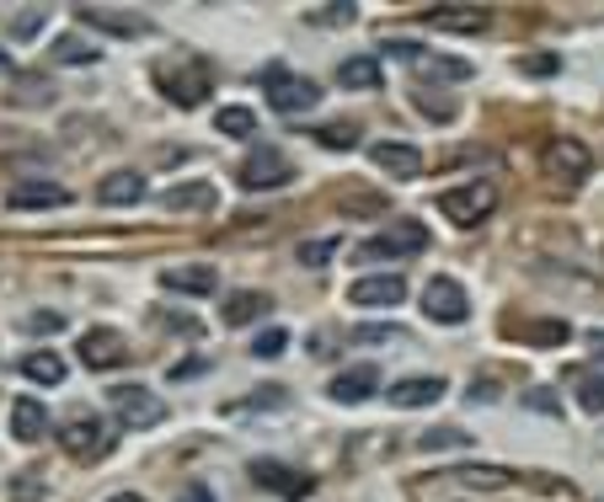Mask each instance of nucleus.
I'll return each instance as SVG.
<instances>
[{
  "label": "nucleus",
  "mask_w": 604,
  "mask_h": 502,
  "mask_svg": "<svg viewBox=\"0 0 604 502\" xmlns=\"http://www.w3.org/2000/svg\"><path fill=\"white\" fill-rule=\"evenodd\" d=\"M295 177V166H289V155L278 145H257L252 155L242 161V187H284V182Z\"/></svg>",
  "instance_id": "8"
},
{
  "label": "nucleus",
  "mask_w": 604,
  "mask_h": 502,
  "mask_svg": "<svg viewBox=\"0 0 604 502\" xmlns=\"http://www.w3.org/2000/svg\"><path fill=\"white\" fill-rule=\"evenodd\" d=\"M588 348H594V354H604V331H594V337H588Z\"/></svg>",
  "instance_id": "47"
},
{
  "label": "nucleus",
  "mask_w": 604,
  "mask_h": 502,
  "mask_svg": "<svg viewBox=\"0 0 604 502\" xmlns=\"http://www.w3.org/2000/svg\"><path fill=\"white\" fill-rule=\"evenodd\" d=\"M252 481H257V486H273L284 502H305V498H310V486H316L310 475L289 471L284 460H252Z\"/></svg>",
  "instance_id": "11"
},
{
  "label": "nucleus",
  "mask_w": 604,
  "mask_h": 502,
  "mask_svg": "<svg viewBox=\"0 0 604 502\" xmlns=\"http://www.w3.org/2000/svg\"><path fill=\"white\" fill-rule=\"evenodd\" d=\"M268 310H273V299L263 295V289H242V295L225 299V310H219V316H225V326H252L257 316H268Z\"/></svg>",
  "instance_id": "26"
},
{
  "label": "nucleus",
  "mask_w": 604,
  "mask_h": 502,
  "mask_svg": "<svg viewBox=\"0 0 604 502\" xmlns=\"http://www.w3.org/2000/svg\"><path fill=\"white\" fill-rule=\"evenodd\" d=\"M0 70H6V54H0Z\"/></svg>",
  "instance_id": "48"
},
{
  "label": "nucleus",
  "mask_w": 604,
  "mask_h": 502,
  "mask_svg": "<svg viewBox=\"0 0 604 502\" xmlns=\"http://www.w3.org/2000/svg\"><path fill=\"white\" fill-rule=\"evenodd\" d=\"M428 70H433V75H444V81H465V75H471V64L450 60V54H428Z\"/></svg>",
  "instance_id": "34"
},
{
  "label": "nucleus",
  "mask_w": 604,
  "mask_h": 502,
  "mask_svg": "<svg viewBox=\"0 0 604 502\" xmlns=\"http://www.w3.org/2000/svg\"><path fill=\"white\" fill-rule=\"evenodd\" d=\"M284 348H289V331H278V326H273V331H263V337L252 342V354H257V358H278Z\"/></svg>",
  "instance_id": "35"
},
{
  "label": "nucleus",
  "mask_w": 604,
  "mask_h": 502,
  "mask_svg": "<svg viewBox=\"0 0 604 502\" xmlns=\"http://www.w3.org/2000/svg\"><path fill=\"white\" fill-rule=\"evenodd\" d=\"M369 161H375L386 177H418V172H423V150L407 145V140H380V145H369Z\"/></svg>",
  "instance_id": "13"
},
{
  "label": "nucleus",
  "mask_w": 604,
  "mask_h": 502,
  "mask_svg": "<svg viewBox=\"0 0 604 502\" xmlns=\"http://www.w3.org/2000/svg\"><path fill=\"white\" fill-rule=\"evenodd\" d=\"M28 331H38V337H54V331H64V316H54V310H38V316H28Z\"/></svg>",
  "instance_id": "37"
},
{
  "label": "nucleus",
  "mask_w": 604,
  "mask_h": 502,
  "mask_svg": "<svg viewBox=\"0 0 604 502\" xmlns=\"http://www.w3.org/2000/svg\"><path fill=\"white\" fill-rule=\"evenodd\" d=\"M310 140H316V145H327V150H354V145H359V123H354V119L321 123V129H310Z\"/></svg>",
  "instance_id": "30"
},
{
  "label": "nucleus",
  "mask_w": 604,
  "mask_h": 502,
  "mask_svg": "<svg viewBox=\"0 0 604 502\" xmlns=\"http://www.w3.org/2000/svg\"><path fill=\"white\" fill-rule=\"evenodd\" d=\"M423 449H460V443H471L465 439V433H460V428H433V433H423Z\"/></svg>",
  "instance_id": "36"
},
{
  "label": "nucleus",
  "mask_w": 604,
  "mask_h": 502,
  "mask_svg": "<svg viewBox=\"0 0 604 502\" xmlns=\"http://www.w3.org/2000/svg\"><path fill=\"white\" fill-rule=\"evenodd\" d=\"M577 401H583L588 412H604V369H594V375H577Z\"/></svg>",
  "instance_id": "33"
},
{
  "label": "nucleus",
  "mask_w": 604,
  "mask_h": 502,
  "mask_svg": "<svg viewBox=\"0 0 604 502\" xmlns=\"http://www.w3.org/2000/svg\"><path fill=\"white\" fill-rule=\"evenodd\" d=\"M375 390H380V369H375V363H354V369H342V375H337L327 396L342 401V407H354V401H369Z\"/></svg>",
  "instance_id": "15"
},
{
  "label": "nucleus",
  "mask_w": 604,
  "mask_h": 502,
  "mask_svg": "<svg viewBox=\"0 0 604 502\" xmlns=\"http://www.w3.org/2000/svg\"><path fill=\"white\" fill-rule=\"evenodd\" d=\"M43 433H49V412H43V401H11V439L38 443Z\"/></svg>",
  "instance_id": "24"
},
{
  "label": "nucleus",
  "mask_w": 604,
  "mask_h": 502,
  "mask_svg": "<svg viewBox=\"0 0 604 502\" xmlns=\"http://www.w3.org/2000/svg\"><path fill=\"white\" fill-rule=\"evenodd\" d=\"M38 28H43V11H38V6H28V11H17V22H11V32H17V38H32Z\"/></svg>",
  "instance_id": "39"
},
{
  "label": "nucleus",
  "mask_w": 604,
  "mask_h": 502,
  "mask_svg": "<svg viewBox=\"0 0 604 502\" xmlns=\"http://www.w3.org/2000/svg\"><path fill=\"white\" fill-rule=\"evenodd\" d=\"M22 375H28L32 385H64V358L49 354V348H43V354H28L22 358Z\"/></svg>",
  "instance_id": "28"
},
{
  "label": "nucleus",
  "mask_w": 604,
  "mask_h": 502,
  "mask_svg": "<svg viewBox=\"0 0 604 502\" xmlns=\"http://www.w3.org/2000/svg\"><path fill=\"white\" fill-rule=\"evenodd\" d=\"M386 54H396V60H428L423 43H407V38H386Z\"/></svg>",
  "instance_id": "38"
},
{
  "label": "nucleus",
  "mask_w": 604,
  "mask_h": 502,
  "mask_svg": "<svg viewBox=\"0 0 604 502\" xmlns=\"http://www.w3.org/2000/svg\"><path fill=\"white\" fill-rule=\"evenodd\" d=\"M214 204H219L214 182H177V187L161 193V208H166V214H198V208H214Z\"/></svg>",
  "instance_id": "19"
},
{
  "label": "nucleus",
  "mask_w": 604,
  "mask_h": 502,
  "mask_svg": "<svg viewBox=\"0 0 604 502\" xmlns=\"http://www.w3.org/2000/svg\"><path fill=\"white\" fill-rule=\"evenodd\" d=\"M354 337H359V342H391V337H401V331H396V326H359Z\"/></svg>",
  "instance_id": "42"
},
{
  "label": "nucleus",
  "mask_w": 604,
  "mask_h": 502,
  "mask_svg": "<svg viewBox=\"0 0 604 502\" xmlns=\"http://www.w3.org/2000/svg\"><path fill=\"white\" fill-rule=\"evenodd\" d=\"M214 284H219V273L204 267V263H187V267L161 273V289H172V295H214Z\"/></svg>",
  "instance_id": "21"
},
{
  "label": "nucleus",
  "mask_w": 604,
  "mask_h": 502,
  "mask_svg": "<svg viewBox=\"0 0 604 502\" xmlns=\"http://www.w3.org/2000/svg\"><path fill=\"white\" fill-rule=\"evenodd\" d=\"M75 198L70 187L60 182H22V187H11V208H64Z\"/></svg>",
  "instance_id": "22"
},
{
  "label": "nucleus",
  "mask_w": 604,
  "mask_h": 502,
  "mask_svg": "<svg viewBox=\"0 0 604 502\" xmlns=\"http://www.w3.org/2000/svg\"><path fill=\"white\" fill-rule=\"evenodd\" d=\"M305 17H310L316 28H348V22L359 17V6H348V0H342V6H316V11H305Z\"/></svg>",
  "instance_id": "32"
},
{
  "label": "nucleus",
  "mask_w": 604,
  "mask_h": 502,
  "mask_svg": "<svg viewBox=\"0 0 604 502\" xmlns=\"http://www.w3.org/2000/svg\"><path fill=\"white\" fill-rule=\"evenodd\" d=\"M524 70H530V75H556V70H562V60H556V54H530V60H524Z\"/></svg>",
  "instance_id": "40"
},
{
  "label": "nucleus",
  "mask_w": 604,
  "mask_h": 502,
  "mask_svg": "<svg viewBox=\"0 0 604 502\" xmlns=\"http://www.w3.org/2000/svg\"><path fill=\"white\" fill-rule=\"evenodd\" d=\"M60 64H96L102 60V49L96 43H86L81 32H64V38H54V49H49Z\"/></svg>",
  "instance_id": "27"
},
{
  "label": "nucleus",
  "mask_w": 604,
  "mask_h": 502,
  "mask_svg": "<svg viewBox=\"0 0 604 502\" xmlns=\"http://www.w3.org/2000/svg\"><path fill=\"white\" fill-rule=\"evenodd\" d=\"M342 252V236H321V240H305L300 246V263L305 267H327Z\"/></svg>",
  "instance_id": "31"
},
{
  "label": "nucleus",
  "mask_w": 604,
  "mask_h": 502,
  "mask_svg": "<svg viewBox=\"0 0 604 502\" xmlns=\"http://www.w3.org/2000/svg\"><path fill=\"white\" fill-rule=\"evenodd\" d=\"M423 22L428 28H444V32H482L487 6H428Z\"/></svg>",
  "instance_id": "20"
},
{
  "label": "nucleus",
  "mask_w": 604,
  "mask_h": 502,
  "mask_svg": "<svg viewBox=\"0 0 604 502\" xmlns=\"http://www.w3.org/2000/svg\"><path fill=\"white\" fill-rule=\"evenodd\" d=\"M214 129L231 134V140H252V134H257V113H252V107H219V113H214Z\"/></svg>",
  "instance_id": "29"
},
{
  "label": "nucleus",
  "mask_w": 604,
  "mask_h": 502,
  "mask_svg": "<svg viewBox=\"0 0 604 502\" xmlns=\"http://www.w3.org/2000/svg\"><path fill=\"white\" fill-rule=\"evenodd\" d=\"M257 86L263 96L273 102V113H284V119H295V113H310L316 102H321V86L310 81V75H295L284 60H273L257 70Z\"/></svg>",
  "instance_id": "1"
},
{
  "label": "nucleus",
  "mask_w": 604,
  "mask_h": 502,
  "mask_svg": "<svg viewBox=\"0 0 604 502\" xmlns=\"http://www.w3.org/2000/svg\"><path fill=\"white\" fill-rule=\"evenodd\" d=\"M60 443H64V454H75V460H102L108 454V428L91 412H81L60 428Z\"/></svg>",
  "instance_id": "10"
},
{
  "label": "nucleus",
  "mask_w": 604,
  "mask_h": 502,
  "mask_svg": "<svg viewBox=\"0 0 604 502\" xmlns=\"http://www.w3.org/2000/svg\"><path fill=\"white\" fill-rule=\"evenodd\" d=\"M96 198H102L108 208L140 204V198H145V177H140V172H108L102 187H96Z\"/></svg>",
  "instance_id": "23"
},
{
  "label": "nucleus",
  "mask_w": 604,
  "mask_h": 502,
  "mask_svg": "<svg viewBox=\"0 0 604 502\" xmlns=\"http://www.w3.org/2000/svg\"><path fill=\"white\" fill-rule=\"evenodd\" d=\"M386 81V70H380V60H369V54H354V60L337 64V86L342 91H375Z\"/></svg>",
  "instance_id": "25"
},
{
  "label": "nucleus",
  "mask_w": 604,
  "mask_h": 502,
  "mask_svg": "<svg viewBox=\"0 0 604 502\" xmlns=\"http://www.w3.org/2000/svg\"><path fill=\"white\" fill-rule=\"evenodd\" d=\"M433 481H460V486H477V492H503V486H514L519 475L509 465H454V471H439Z\"/></svg>",
  "instance_id": "16"
},
{
  "label": "nucleus",
  "mask_w": 604,
  "mask_h": 502,
  "mask_svg": "<svg viewBox=\"0 0 604 502\" xmlns=\"http://www.w3.org/2000/svg\"><path fill=\"white\" fill-rule=\"evenodd\" d=\"M530 412H545V417H556V396H551L545 385H535V390H530Z\"/></svg>",
  "instance_id": "41"
},
{
  "label": "nucleus",
  "mask_w": 604,
  "mask_h": 502,
  "mask_svg": "<svg viewBox=\"0 0 604 502\" xmlns=\"http://www.w3.org/2000/svg\"><path fill=\"white\" fill-rule=\"evenodd\" d=\"M503 337L509 342H535V348H562L573 337V326L556 321V316H545V321H503Z\"/></svg>",
  "instance_id": "14"
},
{
  "label": "nucleus",
  "mask_w": 604,
  "mask_h": 502,
  "mask_svg": "<svg viewBox=\"0 0 604 502\" xmlns=\"http://www.w3.org/2000/svg\"><path fill=\"white\" fill-rule=\"evenodd\" d=\"M439 396H444V380H439V375H412V380H396L391 390H386V401H391V407H407V412H412V407H433Z\"/></svg>",
  "instance_id": "18"
},
{
  "label": "nucleus",
  "mask_w": 604,
  "mask_h": 502,
  "mask_svg": "<svg viewBox=\"0 0 604 502\" xmlns=\"http://www.w3.org/2000/svg\"><path fill=\"white\" fill-rule=\"evenodd\" d=\"M252 401H257V407H284V385H263Z\"/></svg>",
  "instance_id": "43"
},
{
  "label": "nucleus",
  "mask_w": 604,
  "mask_h": 502,
  "mask_svg": "<svg viewBox=\"0 0 604 502\" xmlns=\"http://www.w3.org/2000/svg\"><path fill=\"white\" fill-rule=\"evenodd\" d=\"M492 208H498V187L487 177L460 182V187H444V193H439V214H444L450 225H460V230H477Z\"/></svg>",
  "instance_id": "2"
},
{
  "label": "nucleus",
  "mask_w": 604,
  "mask_h": 502,
  "mask_svg": "<svg viewBox=\"0 0 604 502\" xmlns=\"http://www.w3.org/2000/svg\"><path fill=\"white\" fill-rule=\"evenodd\" d=\"M75 354H81L86 369H119V363H129V342H123L113 326H91V331H81Z\"/></svg>",
  "instance_id": "9"
},
{
  "label": "nucleus",
  "mask_w": 604,
  "mask_h": 502,
  "mask_svg": "<svg viewBox=\"0 0 604 502\" xmlns=\"http://www.w3.org/2000/svg\"><path fill=\"white\" fill-rule=\"evenodd\" d=\"M177 502H214V492H209V486H182Z\"/></svg>",
  "instance_id": "45"
},
{
  "label": "nucleus",
  "mask_w": 604,
  "mask_h": 502,
  "mask_svg": "<svg viewBox=\"0 0 604 502\" xmlns=\"http://www.w3.org/2000/svg\"><path fill=\"white\" fill-rule=\"evenodd\" d=\"M75 17H81V28L113 32V38H145L151 32V22L140 11H113V6H81Z\"/></svg>",
  "instance_id": "12"
},
{
  "label": "nucleus",
  "mask_w": 604,
  "mask_h": 502,
  "mask_svg": "<svg viewBox=\"0 0 604 502\" xmlns=\"http://www.w3.org/2000/svg\"><path fill=\"white\" fill-rule=\"evenodd\" d=\"M423 246H428V230L418 225V219H396L391 230H380V236L364 240L359 257H364V263H380V257H386V263H396V257H418Z\"/></svg>",
  "instance_id": "4"
},
{
  "label": "nucleus",
  "mask_w": 604,
  "mask_h": 502,
  "mask_svg": "<svg viewBox=\"0 0 604 502\" xmlns=\"http://www.w3.org/2000/svg\"><path fill=\"white\" fill-rule=\"evenodd\" d=\"M348 299H354L359 310H369V305H401V299H407V284H401L396 273H375V278H359V284L348 289Z\"/></svg>",
  "instance_id": "17"
},
{
  "label": "nucleus",
  "mask_w": 604,
  "mask_h": 502,
  "mask_svg": "<svg viewBox=\"0 0 604 502\" xmlns=\"http://www.w3.org/2000/svg\"><path fill=\"white\" fill-rule=\"evenodd\" d=\"M545 172L562 182V187H577V182L594 172V150L583 145V140H551L545 145Z\"/></svg>",
  "instance_id": "7"
},
{
  "label": "nucleus",
  "mask_w": 604,
  "mask_h": 502,
  "mask_svg": "<svg viewBox=\"0 0 604 502\" xmlns=\"http://www.w3.org/2000/svg\"><path fill=\"white\" fill-rule=\"evenodd\" d=\"M108 401H113V412H119V422L129 428V433L166 422V401H155V390H145V385H119Z\"/></svg>",
  "instance_id": "5"
},
{
  "label": "nucleus",
  "mask_w": 604,
  "mask_h": 502,
  "mask_svg": "<svg viewBox=\"0 0 604 502\" xmlns=\"http://www.w3.org/2000/svg\"><path fill=\"white\" fill-rule=\"evenodd\" d=\"M108 502H145L140 492H119V498H108Z\"/></svg>",
  "instance_id": "46"
},
{
  "label": "nucleus",
  "mask_w": 604,
  "mask_h": 502,
  "mask_svg": "<svg viewBox=\"0 0 604 502\" xmlns=\"http://www.w3.org/2000/svg\"><path fill=\"white\" fill-rule=\"evenodd\" d=\"M155 81H161V91H166L177 107H198V102H209V91H214V64L182 60V64H172V70H155Z\"/></svg>",
  "instance_id": "3"
},
{
  "label": "nucleus",
  "mask_w": 604,
  "mask_h": 502,
  "mask_svg": "<svg viewBox=\"0 0 604 502\" xmlns=\"http://www.w3.org/2000/svg\"><path fill=\"white\" fill-rule=\"evenodd\" d=\"M423 316H433L439 326H460L465 316H471V299H465V289L454 284L450 273L428 278V289H423Z\"/></svg>",
  "instance_id": "6"
},
{
  "label": "nucleus",
  "mask_w": 604,
  "mask_h": 502,
  "mask_svg": "<svg viewBox=\"0 0 604 502\" xmlns=\"http://www.w3.org/2000/svg\"><path fill=\"white\" fill-rule=\"evenodd\" d=\"M204 369H209V363L193 358V363H177V369H172V380H193V375H204Z\"/></svg>",
  "instance_id": "44"
}]
</instances>
